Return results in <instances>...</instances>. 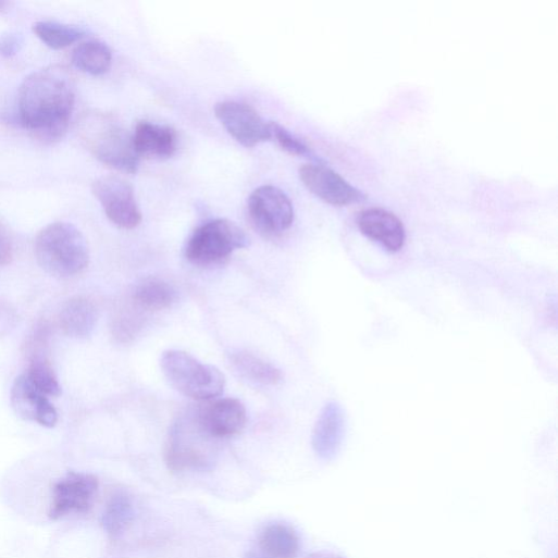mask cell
Segmentation results:
<instances>
[{
	"label": "cell",
	"instance_id": "20",
	"mask_svg": "<svg viewBox=\"0 0 558 558\" xmlns=\"http://www.w3.org/2000/svg\"><path fill=\"white\" fill-rule=\"evenodd\" d=\"M112 62L111 49L104 42L97 39L80 42L73 53L75 66L94 76H101L108 73Z\"/></svg>",
	"mask_w": 558,
	"mask_h": 558
},
{
	"label": "cell",
	"instance_id": "25",
	"mask_svg": "<svg viewBox=\"0 0 558 558\" xmlns=\"http://www.w3.org/2000/svg\"><path fill=\"white\" fill-rule=\"evenodd\" d=\"M140 310L126 309L122 310L114 319L113 334L117 340L129 343L142 330L145 321Z\"/></svg>",
	"mask_w": 558,
	"mask_h": 558
},
{
	"label": "cell",
	"instance_id": "5",
	"mask_svg": "<svg viewBox=\"0 0 558 558\" xmlns=\"http://www.w3.org/2000/svg\"><path fill=\"white\" fill-rule=\"evenodd\" d=\"M161 368L170 384L191 399L211 400L224 392V374L185 351H165L161 358Z\"/></svg>",
	"mask_w": 558,
	"mask_h": 558
},
{
	"label": "cell",
	"instance_id": "6",
	"mask_svg": "<svg viewBox=\"0 0 558 558\" xmlns=\"http://www.w3.org/2000/svg\"><path fill=\"white\" fill-rule=\"evenodd\" d=\"M247 245V236L238 225L228 220H214L195 231L185 255L195 265L211 266L224 262Z\"/></svg>",
	"mask_w": 558,
	"mask_h": 558
},
{
	"label": "cell",
	"instance_id": "10",
	"mask_svg": "<svg viewBox=\"0 0 558 558\" xmlns=\"http://www.w3.org/2000/svg\"><path fill=\"white\" fill-rule=\"evenodd\" d=\"M215 115L227 133L246 148H255L272 139L271 123H266L248 104L221 102L215 107Z\"/></svg>",
	"mask_w": 558,
	"mask_h": 558
},
{
	"label": "cell",
	"instance_id": "21",
	"mask_svg": "<svg viewBox=\"0 0 558 558\" xmlns=\"http://www.w3.org/2000/svg\"><path fill=\"white\" fill-rule=\"evenodd\" d=\"M176 299V290L169 283L159 278L146 280L138 285L134 293L135 305L145 311L168 309Z\"/></svg>",
	"mask_w": 558,
	"mask_h": 558
},
{
	"label": "cell",
	"instance_id": "16",
	"mask_svg": "<svg viewBox=\"0 0 558 558\" xmlns=\"http://www.w3.org/2000/svg\"><path fill=\"white\" fill-rule=\"evenodd\" d=\"M177 142L174 129L149 122L139 123L133 135L134 148L140 159H170L177 150Z\"/></svg>",
	"mask_w": 558,
	"mask_h": 558
},
{
	"label": "cell",
	"instance_id": "13",
	"mask_svg": "<svg viewBox=\"0 0 558 558\" xmlns=\"http://www.w3.org/2000/svg\"><path fill=\"white\" fill-rule=\"evenodd\" d=\"M11 399L14 410L22 418L46 427H54L58 424L59 413L49 396L41 392L27 374L16 379Z\"/></svg>",
	"mask_w": 558,
	"mask_h": 558
},
{
	"label": "cell",
	"instance_id": "1",
	"mask_svg": "<svg viewBox=\"0 0 558 558\" xmlns=\"http://www.w3.org/2000/svg\"><path fill=\"white\" fill-rule=\"evenodd\" d=\"M75 100V82L66 69L51 66L36 72L20 89L22 124L44 141H59L69 129Z\"/></svg>",
	"mask_w": 558,
	"mask_h": 558
},
{
	"label": "cell",
	"instance_id": "17",
	"mask_svg": "<svg viewBox=\"0 0 558 558\" xmlns=\"http://www.w3.org/2000/svg\"><path fill=\"white\" fill-rule=\"evenodd\" d=\"M98 308L86 297L72 298L61 312V326L64 333L77 339L88 338L98 323Z\"/></svg>",
	"mask_w": 558,
	"mask_h": 558
},
{
	"label": "cell",
	"instance_id": "19",
	"mask_svg": "<svg viewBox=\"0 0 558 558\" xmlns=\"http://www.w3.org/2000/svg\"><path fill=\"white\" fill-rule=\"evenodd\" d=\"M135 519L132 498L124 492H115L108 500L101 522L104 531L112 538L121 537Z\"/></svg>",
	"mask_w": 558,
	"mask_h": 558
},
{
	"label": "cell",
	"instance_id": "23",
	"mask_svg": "<svg viewBox=\"0 0 558 558\" xmlns=\"http://www.w3.org/2000/svg\"><path fill=\"white\" fill-rule=\"evenodd\" d=\"M34 32L45 45L54 50L69 48L86 37L82 28L58 22H38Z\"/></svg>",
	"mask_w": 558,
	"mask_h": 558
},
{
	"label": "cell",
	"instance_id": "30",
	"mask_svg": "<svg viewBox=\"0 0 558 558\" xmlns=\"http://www.w3.org/2000/svg\"><path fill=\"white\" fill-rule=\"evenodd\" d=\"M8 5L7 2H0V11H4Z\"/></svg>",
	"mask_w": 558,
	"mask_h": 558
},
{
	"label": "cell",
	"instance_id": "24",
	"mask_svg": "<svg viewBox=\"0 0 558 558\" xmlns=\"http://www.w3.org/2000/svg\"><path fill=\"white\" fill-rule=\"evenodd\" d=\"M27 376L32 382L48 396H60L62 393L60 382L54 373L53 368L45 356H40L37 351L30 362Z\"/></svg>",
	"mask_w": 558,
	"mask_h": 558
},
{
	"label": "cell",
	"instance_id": "12",
	"mask_svg": "<svg viewBox=\"0 0 558 558\" xmlns=\"http://www.w3.org/2000/svg\"><path fill=\"white\" fill-rule=\"evenodd\" d=\"M202 429L220 439L240 433L247 422L244 404L235 398H224L209 404L197 411Z\"/></svg>",
	"mask_w": 558,
	"mask_h": 558
},
{
	"label": "cell",
	"instance_id": "28",
	"mask_svg": "<svg viewBox=\"0 0 558 558\" xmlns=\"http://www.w3.org/2000/svg\"><path fill=\"white\" fill-rule=\"evenodd\" d=\"M17 39L14 37H7L2 41H0V53L3 55L10 57L15 54L17 50Z\"/></svg>",
	"mask_w": 558,
	"mask_h": 558
},
{
	"label": "cell",
	"instance_id": "2",
	"mask_svg": "<svg viewBox=\"0 0 558 558\" xmlns=\"http://www.w3.org/2000/svg\"><path fill=\"white\" fill-rule=\"evenodd\" d=\"M78 135L103 164L129 174L138 171L140 158L135 151L133 135L114 116L101 112L85 115L78 125Z\"/></svg>",
	"mask_w": 558,
	"mask_h": 558
},
{
	"label": "cell",
	"instance_id": "14",
	"mask_svg": "<svg viewBox=\"0 0 558 558\" xmlns=\"http://www.w3.org/2000/svg\"><path fill=\"white\" fill-rule=\"evenodd\" d=\"M363 235L380 243L392 252L399 251L406 241V232L401 221L383 209H369L360 213L357 220Z\"/></svg>",
	"mask_w": 558,
	"mask_h": 558
},
{
	"label": "cell",
	"instance_id": "26",
	"mask_svg": "<svg viewBox=\"0 0 558 558\" xmlns=\"http://www.w3.org/2000/svg\"><path fill=\"white\" fill-rule=\"evenodd\" d=\"M272 139L287 153L295 157H303L309 153L308 147L276 123H271Z\"/></svg>",
	"mask_w": 558,
	"mask_h": 558
},
{
	"label": "cell",
	"instance_id": "8",
	"mask_svg": "<svg viewBox=\"0 0 558 558\" xmlns=\"http://www.w3.org/2000/svg\"><path fill=\"white\" fill-rule=\"evenodd\" d=\"M92 193L113 224L124 230L140 225L142 214L127 181L117 176L101 177L94 183Z\"/></svg>",
	"mask_w": 558,
	"mask_h": 558
},
{
	"label": "cell",
	"instance_id": "22",
	"mask_svg": "<svg viewBox=\"0 0 558 558\" xmlns=\"http://www.w3.org/2000/svg\"><path fill=\"white\" fill-rule=\"evenodd\" d=\"M233 363L246 379L255 383L276 385L282 380V372L277 368L250 352L235 354Z\"/></svg>",
	"mask_w": 558,
	"mask_h": 558
},
{
	"label": "cell",
	"instance_id": "11",
	"mask_svg": "<svg viewBox=\"0 0 558 558\" xmlns=\"http://www.w3.org/2000/svg\"><path fill=\"white\" fill-rule=\"evenodd\" d=\"M303 185L320 199L333 206L359 202L363 196L334 171L314 164H306L299 171Z\"/></svg>",
	"mask_w": 558,
	"mask_h": 558
},
{
	"label": "cell",
	"instance_id": "18",
	"mask_svg": "<svg viewBox=\"0 0 558 558\" xmlns=\"http://www.w3.org/2000/svg\"><path fill=\"white\" fill-rule=\"evenodd\" d=\"M260 547L266 558H296L300 549V538L292 525L273 522L263 529Z\"/></svg>",
	"mask_w": 558,
	"mask_h": 558
},
{
	"label": "cell",
	"instance_id": "7",
	"mask_svg": "<svg viewBox=\"0 0 558 558\" xmlns=\"http://www.w3.org/2000/svg\"><path fill=\"white\" fill-rule=\"evenodd\" d=\"M248 214L252 225L268 236H277L288 231L295 216L289 198L273 186L260 187L251 194Z\"/></svg>",
	"mask_w": 558,
	"mask_h": 558
},
{
	"label": "cell",
	"instance_id": "4",
	"mask_svg": "<svg viewBox=\"0 0 558 558\" xmlns=\"http://www.w3.org/2000/svg\"><path fill=\"white\" fill-rule=\"evenodd\" d=\"M216 438L200 425L197 414L178 419L170 431L165 460L173 471H206L214 467Z\"/></svg>",
	"mask_w": 558,
	"mask_h": 558
},
{
	"label": "cell",
	"instance_id": "29",
	"mask_svg": "<svg viewBox=\"0 0 558 558\" xmlns=\"http://www.w3.org/2000/svg\"><path fill=\"white\" fill-rule=\"evenodd\" d=\"M307 558H343L337 554L328 551H318L309 555Z\"/></svg>",
	"mask_w": 558,
	"mask_h": 558
},
{
	"label": "cell",
	"instance_id": "27",
	"mask_svg": "<svg viewBox=\"0 0 558 558\" xmlns=\"http://www.w3.org/2000/svg\"><path fill=\"white\" fill-rule=\"evenodd\" d=\"M13 259V245L12 241L5 232V230L0 226V266H4L11 263Z\"/></svg>",
	"mask_w": 558,
	"mask_h": 558
},
{
	"label": "cell",
	"instance_id": "9",
	"mask_svg": "<svg viewBox=\"0 0 558 558\" xmlns=\"http://www.w3.org/2000/svg\"><path fill=\"white\" fill-rule=\"evenodd\" d=\"M99 491L96 475L84 472H70L55 483L49 517L60 520L74 513L90 511Z\"/></svg>",
	"mask_w": 558,
	"mask_h": 558
},
{
	"label": "cell",
	"instance_id": "15",
	"mask_svg": "<svg viewBox=\"0 0 558 558\" xmlns=\"http://www.w3.org/2000/svg\"><path fill=\"white\" fill-rule=\"evenodd\" d=\"M345 434V413L337 402L327 404L314 426L312 445L317 455L330 460L338 452Z\"/></svg>",
	"mask_w": 558,
	"mask_h": 558
},
{
	"label": "cell",
	"instance_id": "3",
	"mask_svg": "<svg viewBox=\"0 0 558 558\" xmlns=\"http://www.w3.org/2000/svg\"><path fill=\"white\" fill-rule=\"evenodd\" d=\"M36 257L50 275L70 278L89 265V247L85 236L73 224L53 223L44 228L36 240Z\"/></svg>",
	"mask_w": 558,
	"mask_h": 558
}]
</instances>
